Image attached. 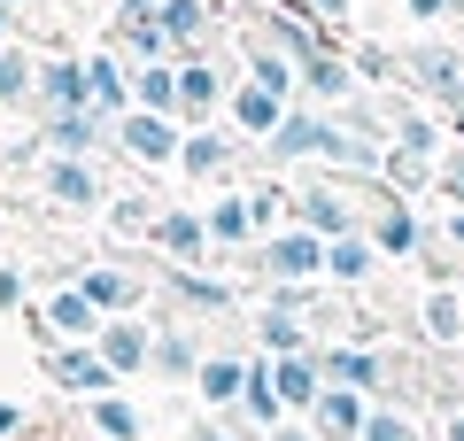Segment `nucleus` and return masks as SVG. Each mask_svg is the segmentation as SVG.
I'll return each instance as SVG.
<instances>
[{
	"label": "nucleus",
	"mask_w": 464,
	"mask_h": 441,
	"mask_svg": "<svg viewBox=\"0 0 464 441\" xmlns=\"http://www.w3.org/2000/svg\"><path fill=\"white\" fill-rule=\"evenodd\" d=\"M47 372H54V387H78V395H101V387H109V357H101V348H63Z\"/></svg>",
	"instance_id": "obj_1"
},
{
	"label": "nucleus",
	"mask_w": 464,
	"mask_h": 441,
	"mask_svg": "<svg viewBox=\"0 0 464 441\" xmlns=\"http://www.w3.org/2000/svg\"><path fill=\"white\" fill-rule=\"evenodd\" d=\"M47 186H54V201H70V210H93V201H101V186H93V171H85L78 155H63V163L47 171Z\"/></svg>",
	"instance_id": "obj_2"
},
{
	"label": "nucleus",
	"mask_w": 464,
	"mask_h": 441,
	"mask_svg": "<svg viewBox=\"0 0 464 441\" xmlns=\"http://www.w3.org/2000/svg\"><path fill=\"white\" fill-rule=\"evenodd\" d=\"M124 147H132V155H179V132L163 124V116H124Z\"/></svg>",
	"instance_id": "obj_3"
},
{
	"label": "nucleus",
	"mask_w": 464,
	"mask_h": 441,
	"mask_svg": "<svg viewBox=\"0 0 464 441\" xmlns=\"http://www.w3.org/2000/svg\"><path fill=\"white\" fill-rule=\"evenodd\" d=\"M155 240H163L179 263H194L201 248H209V225H194V217H163V225H155Z\"/></svg>",
	"instance_id": "obj_4"
},
{
	"label": "nucleus",
	"mask_w": 464,
	"mask_h": 441,
	"mask_svg": "<svg viewBox=\"0 0 464 441\" xmlns=\"http://www.w3.org/2000/svg\"><path fill=\"white\" fill-rule=\"evenodd\" d=\"M418 78H426L433 93H449V101L464 93V63H457L449 47H426V54H418Z\"/></svg>",
	"instance_id": "obj_5"
},
{
	"label": "nucleus",
	"mask_w": 464,
	"mask_h": 441,
	"mask_svg": "<svg viewBox=\"0 0 464 441\" xmlns=\"http://www.w3.org/2000/svg\"><path fill=\"white\" fill-rule=\"evenodd\" d=\"M317 263H325V248H317L310 232H295V240H279V248H271V271H286V279L317 271Z\"/></svg>",
	"instance_id": "obj_6"
},
{
	"label": "nucleus",
	"mask_w": 464,
	"mask_h": 441,
	"mask_svg": "<svg viewBox=\"0 0 464 441\" xmlns=\"http://www.w3.org/2000/svg\"><path fill=\"white\" fill-rule=\"evenodd\" d=\"M101 357H109V372H140V357H148V333H140V326H116L109 341H101Z\"/></svg>",
	"instance_id": "obj_7"
},
{
	"label": "nucleus",
	"mask_w": 464,
	"mask_h": 441,
	"mask_svg": "<svg viewBox=\"0 0 464 441\" xmlns=\"http://www.w3.org/2000/svg\"><path fill=\"white\" fill-rule=\"evenodd\" d=\"M232 109H240V124H248V132H279V93H264V85H248Z\"/></svg>",
	"instance_id": "obj_8"
},
{
	"label": "nucleus",
	"mask_w": 464,
	"mask_h": 441,
	"mask_svg": "<svg viewBox=\"0 0 464 441\" xmlns=\"http://www.w3.org/2000/svg\"><path fill=\"white\" fill-rule=\"evenodd\" d=\"M325 364H333V379H341V387H372V379H380V364H372L364 348H333Z\"/></svg>",
	"instance_id": "obj_9"
},
{
	"label": "nucleus",
	"mask_w": 464,
	"mask_h": 441,
	"mask_svg": "<svg viewBox=\"0 0 464 441\" xmlns=\"http://www.w3.org/2000/svg\"><path fill=\"white\" fill-rule=\"evenodd\" d=\"M93 426H101L109 441H132V434H140V410H132V403H109V395H101V403H93Z\"/></svg>",
	"instance_id": "obj_10"
},
{
	"label": "nucleus",
	"mask_w": 464,
	"mask_h": 441,
	"mask_svg": "<svg viewBox=\"0 0 464 441\" xmlns=\"http://www.w3.org/2000/svg\"><path fill=\"white\" fill-rule=\"evenodd\" d=\"M85 302H93V310H124V302H132V287H124L116 271H85Z\"/></svg>",
	"instance_id": "obj_11"
},
{
	"label": "nucleus",
	"mask_w": 464,
	"mask_h": 441,
	"mask_svg": "<svg viewBox=\"0 0 464 441\" xmlns=\"http://www.w3.org/2000/svg\"><path fill=\"white\" fill-rule=\"evenodd\" d=\"M201 387H209V403H232V395L248 387V372H240V364H225V357H217V364H201Z\"/></svg>",
	"instance_id": "obj_12"
},
{
	"label": "nucleus",
	"mask_w": 464,
	"mask_h": 441,
	"mask_svg": "<svg viewBox=\"0 0 464 441\" xmlns=\"http://www.w3.org/2000/svg\"><path fill=\"white\" fill-rule=\"evenodd\" d=\"M317 418H325V441H348V434H356V395H325Z\"/></svg>",
	"instance_id": "obj_13"
},
{
	"label": "nucleus",
	"mask_w": 464,
	"mask_h": 441,
	"mask_svg": "<svg viewBox=\"0 0 464 441\" xmlns=\"http://www.w3.org/2000/svg\"><path fill=\"white\" fill-rule=\"evenodd\" d=\"M54 326H63V333H85V326H93V302H85V287L54 294Z\"/></svg>",
	"instance_id": "obj_14"
},
{
	"label": "nucleus",
	"mask_w": 464,
	"mask_h": 441,
	"mask_svg": "<svg viewBox=\"0 0 464 441\" xmlns=\"http://www.w3.org/2000/svg\"><path fill=\"white\" fill-rule=\"evenodd\" d=\"M47 93L63 101V116H70V109H78V93H85V70H78V63H54V70H47Z\"/></svg>",
	"instance_id": "obj_15"
},
{
	"label": "nucleus",
	"mask_w": 464,
	"mask_h": 441,
	"mask_svg": "<svg viewBox=\"0 0 464 441\" xmlns=\"http://www.w3.org/2000/svg\"><path fill=\"white\" fill-rule=\"evenodd\" d=\"M140 101L148 109H179V78L170 70H140Z\"/></svg>",
	"instance_id": "obj_16"
},
{
	"label": "nucleus",
	"mask_w": 464,
	"mask_h": 441,
	"mask_svg": "<svg viewBox=\"0 0 464 441\" xmlns=\"http://www.w3.org/2000/svg\"><path fill=\"white\" fill-rule=\"evenodd\" d=\"M163 32L170 39H194L201 32V0H163Z\"/></svg>",
	"instance_id": "obj_17"
},
{
	"label": "nucleus",
	"mask_w": 464,
	"mask_h": 441,
	"mask_svg": "<svg viewBox=\"0 0 464 441\" xmlns=\"http://www.w3.org/2000/svg\"><path fill=\"white\" fill-rule=\"evenodd\" d=\"M426 326L441 333V341H457V333H464V310L449 302V294H433V302H426Z\"/></svg>",
	"instance_id": "obj_18"
},
{
	"label": "nucleus",
	"mask_w": 464,
	"mask_h": 441,
	"mask_svg": "<svg viewBox=\"0 0 464 441\" xmlns=\"http://www.w3.org/2000/svg\"><path fill=\"white\" fill-rule=\"evenodd\" d=\"M279 395H286V403H317V379H310V364H279Z\"/></svg>",
	"instance_id": "obj_19"
},
{
	"label": "nucleus",
	"mask_w": 464,
	"mask_h": 441,
	"mask_svg": "<svg viewBox=\"0 0 464 441\" xmlns=\"http://www.w3.org/2000/svg\"><path fill=\"white\" fill-rule=\"evenodd\" d=\"M325 263H333L341 279H364V263H372V256H364L356 240H333V248H325Z\"/></svg>",
	"instance_id": "obj_20"
},
{
	"label": "nucleus",
	"mask_w": 464,
	"mask_h": 441,
	"mask_svg": "<svg viewBox=\"0 0 464 441\" xmlns=\"http://www.w3.org/2000/svg\"><path fill=\"white\" fill-rule=\"evenodd\" d=\"M85 85L101 93V109H116V101H124V85H116V63H85Z\"/></svg>",
	"instance_id": "obj_21"
},
{
	"label": "nucleus",
	"mask_w": 464,
	"mask_h": 441,
	"mask_svg": "<svg viewBox=\"0 0 464 441\" xmlns=\"http://www.w3.org/2000/svg\"><path fill=\"white\" fill-rule=\"evenodd\" d=\"M54 147H93V116H85V109H70L63 124H54Z\"/></svg>",
	"instance_id": "obj_22"
},
{
	"label": "nucleus",
	"mask_w": 464,
	"mask_h": 441,
	"mask_svg": "<svg viewBox=\"0 0 464 441\" xmlns=\"http://www.w3.org/2000/svg\"><path fill=\"white\" fill-rule=\"evenodd\" d=\"M248 410H256V418H279V395H271V372H248Z\"/></svg>",
	"instance_id": "obj_23"
},
{
	"label": "nucleus",
	"mask_w": 464,
	"mask_h": 441,
	"mask_svg": "<svg viewBox=\"0 0 464 441\" xmlns=\"http://www.w3.org/2000/svg\"><path fill=\"white\" fill-rule=\"evenodd\" d=\"M24 85H32V70H24V54H0V101H24Z\"/></svg>",
	"instance_id": "obj_24"
},
{
	"label": "nucleus",
	"mask_w": 464,
	"mask_h": 441,
	"mask_svg": "<svg viewBox=\"0 0 464 441\" xmlns=\"http://www.w3.org/2000/svg\"><path fill=\"white\" fill-rule=\"evenodd\" d=\"M179 155H186V171H217L225 163V140H186Z\"/></svg>",
	"instance_id": "obj_25"
},
{
	"label": "nucleus",
	"mask_w": 464,
	"mask_h": 441,
	"mask_svg": "<svg viewBox=\"0 0 464 441\" xmlns=\"http://www.w3.org/2000/svg\"><path fill=\"white\" fill-rule=\"evenodd\" d=\"M248 217H256V210H240V201H225V210L209 217V232H217V240H240V232H248Z\"/></svg>",
	"instance_id": "obj_26"
},
{
	"label": "nucleus",
	"mask_w": 464,
	"mask_h": 441,
	"mask_svg": "<svg viewBox=\"0 0 464 441\" xmlns=\"http://www.w3.org/2000/svg\"><path fill=\"white\" fill-rule=\"evenodd\" d=\"M310 85H317V93H348V70L325 63V54H310Z\"/></svg>",
	"instance_id": "obj_27"
},
{
	"label": "nucleus",
	"mask_w": 464,
	"mask_h": 441,
	"mask_svg": "<svg viewBox=\"0 0 464 441\" xmlns=\"http://www.w3.org/2000/svg\"><path fill=\"white\" fill-rule=\"evenodd\" d=\"M179 101H186V109H201V101H217V78H209V70H186V78H179Z\"/></svg>",
	"instance_id": "obj_28"
},
{
	"label": "nucleus",
	"mask_w": 464,
	"mask_h": 441,
	"mask_svg": "<svg viewBox=\"0 0 464 441\" xmlns=\"http://www.w3.org/2000/svg\"><path fill=\"white\" fill-rule=\"evenodd\" d=\"M310 225L341 232V225H348V210H341V201H333V194H310Z\"/></svg>",
	"instance_id": "obj_29"
},
{
	"label": "nucleus",
	"mask_w": 464,
	"mask_h": 441,
	"mask_svg": "<svg viewBox=\"0 0 464 441\" xmlns=\"http://www.w3.org/2000/svg\"><path fill=\"white\" fill-rule=\"evenodd\" d=\"M256 85H264V93H286V63L279 54H256Z\"/></svg>",
	"instance_id": "obj_30"
},
{
	"label": "nucleus",
	"mask_w": 464,
	"mask_h": 441,
	"mask_svg": "<svg viewBox=\"0 0 464 441\" xmlns=\"http://www.w3.org/2000/svg\"><path fill=\"white\" fill-rule=\"evenodd\" d=\"M433 140H441V132H433L426 116H411V124H402V147H411V155H433Z\"/></svg>",
	"instance_id": "obj_31"
},
{
	"label": "nucleus",
	"mask_w": 464,
	"mask_h": 441,
	"mask_svg": "<svg viewBox=\"0 0 464 441\" xmlns=\"http://www.w3.org/2000/svg\"><path fill=\"white\" fill-rule=\"evenodd\" d=\"M411 240H418V232H411V217L395 210V217H387V225H380V248H395V256H402V248H411Z\"/></svg>",
	"instance_id": "obj_32"
},
{
	"label": "nucleus",
	"mask_w": 464,
	"mask_h": 441,
	"mask_svg": "<svg viewBox=\"0 0 464 441\" xmlns=\"http://www.w3.org/2000/svg\"><path fill=\"white\" fill-rule=\"evenodd\" d=\"M364 441H411V426H402V418H372Z\"/></svg>",
	"instance_id": "obj_33"
},
{
	"label": "nucleus",
	"mask_w": 464,
	"mask_h": 441,
	"mask_svg": "<svg viewBox=\"0 0 464 441\" xmlns=\"http://www.w3.org/2000/svg\"><path fill=\"white\" fill-rule=\"evenodd\" d=\"M163 372H194V348H186V341H163Z\"/></svg>",
	"instance_id": "obj_34"
},
{
	"label": "nucleus",
	"mask_w": 464,
	"mask_h": 441,
	"mask_svg": "<svg viewBox=\"0 0 464 441\" xmlns=\"http://www.w3.org/2000/svg\"><path fill=\"white\" fill-rule=\"evenodd\" d=\"M457 0H411V16H449Z\"/></svg>",
	"instance_id": "obj_35"
},
{
	"label": "nucleus",
	"mask_w": 464,
	"mask_h": 441,
	"mask_svg": "<svg viewBox=\"0 0 464 441\" xmlns=\"http://www.w3.org/2000/svg\"><path fill=\"white\" fill-rule=\"evenodd\" d=\"M16 426H24V418H16V403H0V441L16 434Z\"/></svg>",
	"instance_id": "obj_36"
},
{
	"label": "nucleus",
	"mask_w": 464,
	"mask_h": 441,
	"mask_svg": "<svg viewBox=\"0 0 464 441\" xmlns=\"http://www.w3.org/2000/svg\"><path fill=\"white\" fill-rule=\"evenodd\" d=\"M449 194L464 201V155H457V163H449Z\"/></svg>",
	"instance_id": "obj_37"
},
{
	"label": "nucleus",
	"mask_w": 464,
	"mask_h": 441,
	"mask_svg": "<svg viewBox=\"0 0 464 441\" xmlns=\"http://www.w3.org/2000/svg\"><path fill=\"white\" fill-rule=\"evenodd\" d=\"M317 8H325V16H348V0H317Z\"/></svg>",
	"instance_id": "obj_38"
},
{
	"label": "nucleus",
	"mask_w": 464,
	"mask_h": 441,
	"mask_svg": "<svg viewBox=\"0 0 464 441\" xmlns=\"http://www.w3.org/2000/svg\"><path fill=\"white\" fill-rule=\"evenodd\" d=\"M124 8H132V16H140V8H155V0H124Z\"/></svg>",
	"instance_id": "obj_39"
},
{
	"label": "nucleus",
	"mask_w": 464,
	"mask_h": 441,
	"mask_svg": "<svg viewBox=\"0 0 464 441\" xmlns=\"http://www.w3.org/2000/svg\"><path fill=\"white\" fill-rule=\"evenodd\" d=\"M449 434H457V441H464V418H457V426H449Z\"/></svg>",
	"instance_id": "obj_40"
},
{
	"label": "nucleus",
	"mask_w": 464,
	"mask_h": 441,
	"mask_svg": "<svg viewBox=\"0 0 464 441\" xmlns=\"http://www.w3.org/2000/svg\"><path fill=\"white\" fill-rule=\"evenodd\" d=\"M457 240H464V217H457Z\"/></svg>",
	"instance_id": "obj_41"
},
{
	"label": "nucleus",
	"mask_w": 464,
	"mask_h": 441,
	"mask_svg": "<svg viewBox=\"0 0 464 441\" xmlns=\"http://www.w3.org/2000/svg\"><path fill=\"white\" fill-rule=\"evenodd\" d=\"M0 8H16V0H0Z\"/></svg>",
	"instance_id": "obj_42"
}]
</instances>
